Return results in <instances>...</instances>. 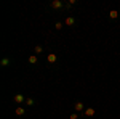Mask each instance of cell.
<instances>
[{
    "label": "cell",
    "instance_id": "cell-8",
    "mask_svg": "<svg viewBox=\"0 0 120 119\" xmlns=\"http://www.w3.org/2000/svg\"><path fill=\"white\" fill-rule=\"evenodd\" d=\"M24 113H26V111H24V108H21V106H19V108H16V114H18V116H24Z\"/></svg>",
    "mask_w": 120,
    "mask_h": 119
},
{
    "label": "cell",
    "instance_id": "cell-4",
    "mask_svg": "<svg viewBox=\"0 0 120 119\" xmlns=\"http://www.w3.org/2000/svg\"><path fill=\"white\" fill-rule=\"evenodd\" d=\"M117 16H119V11L117 10H112L111 13H109V18L111 19H117Z\"/></svg>",
    "mask_w": 120,
    "mask_h": 119
},
{
    "label": "cell",
    "instance_id": "cell-3",
    "mask_svg": "<svg viewBox=\"0 0 120 119\" xmlns=\"http://www.w3.org/2000/svg\"><path fill=\"white\" fill-rule=\"evenodd\" d=\"M15 101L16 103H22V101H26V100H24V97L21 93H18V95H15Z\"/></svg>",
    "mask_w": 120,
    "mask_h": 119
},
{
    "label": "cell",
    "instance_id": "cell-13",
    "mask_svg": "<svg viewBox=\"0 0 120 119\" xmlns=\"http://www.w3.org/2000/svg\"><path fill=\"white\" fill-rule=\"evenodd\" d=\"M77 118H79V114H77V113H72V114L69 116V119H77Z\"/></svg>",
    "mask_w": 120,
    "mask_h": 119
},
{
    "label": "cell",
    "instance_id": "cell-9",
    "mask_svg": "<svg viewBox=\"0 0 120 119\" xmlns=\"http://www.w3.org/2000/svg\"><path fill=\"white\" fill-rule=\"evenodd\" d=\"M29 63H32V64H37V56H35V55L29 56Z\"/></svg>",
    "mask_w": 120,
    "mask_h": 119
},
{
    "label": "cell",
    "instance_id": "cell-5",
    "mask_svg": "<svg viewBox=\"0 0 120 119\" xmlns=\"http://www.w3.org/2000/svg\"><path fill=\"white\" fill-rule=\"evenodd\" d=\"M56 60H58V56H56L55 53H50V55H48V61H50V63H56Z\"/></svg>",
    "mask_w": 120,
    "mask_h": 119
},
{
    "label": "cell",
    "instance_id": "cell-6",
    "mask_svg": "<svg viewBox=\"0 0 120 119\" xmlns=\"http://www.w3.org/2000/svg\"><path fill=\"white\" fill-rule=\"evenodd\" d=\"M66 24H67V26H72V24H75V19L72 18V16H69V18L66 19Z\"/></svg>",
    "mask_w": 120,
    "mask_h": 119
},
{
    "label": "cell",
    "instance_id": "cell-2",
    "mask_svg": "<svg viewBox=\"0 0 120 119\" xmlns=\"http://www.w3.org/2000/svg\"><path fill=\"white\" fill-rule=\"evenodd\" d=\"M94 108H85V116H88V118H91V116H94Z\"/></svg>",
    "mask_w": 120,
    "mask_h": 119
},
{
    "label": "cell",
    "instance_id": "cell-10",
    "mask_svg": "<svg viewBox=\"0 0 120 119\" xmlns=\"http://www.w3.org/2000/svg\"><path fill=\"white\" fill-rule=\"evenodd\" d=\"M42 50H43V48H42V45H37L34 52H35V55H38V53H42Z\"/></svg>",
    "mask_w": 120,
    "mask_h": 119
},
{
    "label": "cell",
    "instance_id": "cell-11",
    "mask_svg": "<svg viewBox=\"0 0 120 119\" xmlns=\"http://www.w3.org/2000/svg\"><path fill=\"white\" fill-rule=\"evenodd\" d=\"M10 64V58H3L2 60V66H8Z\"/></svg>",
    "mask_w": 120,
    "mask_h": 119
},
{
    "label": "cell",
    "instance_id": "cell-7",
    "mask_svg": "<svg viewBox=\"0 0 120 119\" xmlns=\"http://www.w3.org/2000/svg\"><path fill=\"white\" fill-rule=\"evenodd\" d=\"M83 110V103L82 101H77L75 103V111H82Z\"/></svg>",
    "mask_w": 120,
    "mask_h": 119
},
{
    "label": "cell",
    "instance_id": "cell-1",
    "mask_svg": "<svg viewBox=\"0 0 120 119\" xmlns=\"http://www.w3.org/2000/svg\"><path fill=\"white\" fill-rule=\"evenodd\" d=\"M51 7H53V8H63L64 3H63L61 0H55V2H51Z\"/></svg>",
    "mask_w": 120,
    "mask_h": 119
},
{
    "label": "cell",
    "instance_id": "cell-12",
    "mask_svg": "<svg viewBox=\"0 0 120 119\" xmlns=\"http://www.w3.org/2000/svg\"><path fill=\"white\" fill-rule=\"evenodd\" d=\"M26 105H27V106H32V105H34V100H32V98H27V100H26Z\"/></svg>",
    "mask_w": 120,
    "mask_h": 119
},
{
    "label": "cell",
    "instance_id": "cell-14",
    "mask_svg": "<svg viewBox=\"0 0 120 119\" xmlns=\"http://www.w3.org/2000/svg\"><path fill=\"white\" fill-rule=\"evenodd\" d=\"M55 28L58 29V31H59V29L63 28V23H56V24H55Z\"/></svg>",
    "mask_w": 120,
    "mask_h": 119
}]
</instances>
